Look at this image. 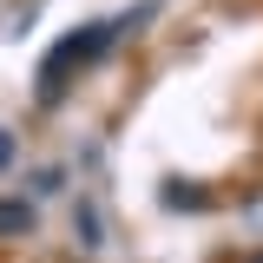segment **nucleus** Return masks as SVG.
<instances>
[{"label": "nucleus", "instance_id": "nucleus-1", "mask_svg": "<svg viewBox=\"0 0 263 263\" xmlns=\"http://www.w3.org/2000/svg\"><path fill=\"white\" fill-rule=\"evenodd\" d=\"M125 33V20H92V27H79V33H66L60 46L40 60V105H60L66 99V86H72V72L79 66H92L112 40Z\"/></svg>", "mask_w": 263, "mask_h": 263}, {"label": "nucleus", "instance_id": "nucleus-2", "mask_svg": "<svg viewBox=\"0 0 263 263\" xmlns=\"http://www.w3.org/2000/svg\"><path fill=\"white\" fill-rule=\"evenodd\" d=\"M33 230V204L27 197H0V237H27Z\"/></svg>", "mask_w": 263, "mask_h": 263}, {"label": "nucleus", "instance_id": "nucleus-3", "mask_svg": "<svg viewBox=\"0 0 263 263\" xmlns=\"http://www.w3.org/2000/svg\"><path fill=\"white\" fill-rule=\"evenodd\" d=\"M158 197H164V211H204V204H211V197L197 191V184H184V178H171Z\"/></svg>", "mask_w": 263, "mask_h": 263}, {"label": "nucleus", "instance_id": "nucleus-4", "mask_svg": "<svg viewBox=\"0 0 263 263\" xmlns=\"http://www.w3.org/2000/svg\"><path fill=\"white\" fill-rule=\"evenodd\" d=\"M13 164V132H0V171Z\"/></svg>", "mask_w": 263, "mask_h": 263}]
</instances>
